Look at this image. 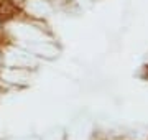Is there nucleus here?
<instances>
[{"mask_svg":"<svg viewBox=\"0 0 148 140\" xmlns=\"http://www.w3.org/2000/svg\"><path fill=\"white\" fill-rule=\"evenodd\" d=\"M0 65H2V51H0Z\"/></svg>","mask_w":148,"mask_h":140,"instance_id":"obj_2","label":"nucleus"},{"mask_svg":"<svg viewBox=\"0 0 148 140\" xmlns=\"http://www.w3.org/2000/svg\"><path fill=\"white\" fill-rule=\"evenodd\" d=\"M12 3H13V5L16 7V3H18V5H20V3H23V2H25V0H10Z\"/></svg>","mask_w":148,"mask_h":140,"instance_id":"obj_1","label":"nucleus"},{"mask_svg":"<svg viewBox=\"0 0 148 140\" xmlns=\"http://www.w3.org/2000/svg\"><path fill=\"white\" fill-rule=\"evenodd\" d=\"M0 28H2V16H0Z\"/></svg>","mask_w":148,"mask_h":140,"instance_id":"obj_3","label":"nucleus"}]
</instances>
